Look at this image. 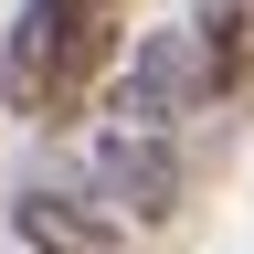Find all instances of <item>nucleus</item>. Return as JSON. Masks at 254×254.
<instances>
[{
    "label": "nucleus",
    "instance_id": "39448f33",
    "mask_svg": "<svg viewBox=\"0 0 254 254\" xmlns=\"http://www.w3.org/2000/svg\"><path fill=\"white\" fill-rule=\"evenodd\" d=\"M190 32H201V53H212V74H222V95H233V74H244V53H254V0H201V11H190Z\"/></svg>",
    "mask_w": 254,
    "mask_h": 254
},
{
    "label": "nucleus",
    "instance_id": "7ed1b4c3",
    "mask_svg": "<svg viewBox=\"0 0 254 254\" xmlns=\"http://www.w3.org/2000/svg\"><path fill=\"white\" fill-rule=\"evenodd\" d=\"M85 201L106 212L117 233H159V222H180V201H190L180 138H159V127H106V138L85 148Z\"/></svg>",
    "mask_w": 254,
    "mask_h": 254
},
{
    "label": "nucleus",
    "instance_id": "f257e3e1",
    "mask_svg": "<svg viewBox=\"0 0 254 254\" xmlns=\"http://www.w3.org/2000/svg\"><path fill=\"white\" fill-rule=\"evenodd\" d=\"M117 64V0H21L0 32V106L64 127Z\"/></svg>",
    "mask_w": 254,
    "mask_h": 254
},
{
    "label": "nucleus",
    "instance_id": "20e7f679",
    "mask_svg": "<svg viewBox=\"0 0 254 254\" xmlns=\"http://www.w3.org/2000/svg\"><path fill=\"white\" fill-rule=\"evenodd\" d=\"M11 233H21V254H106V244H117V222L95 212L85 190H64V180H21Z\"/></svg>",
    "mask_w": 254,
    "mask_h": 254
},
{
    "label": "nucleus",
    "instance_id": "f03ea898",
    "mask_svg": "<svg viewBox=\"0 0 254 254\" xmlns=\"http://www.w3.org/2000/svg\"><path fill=\"white\" fill-rule=\"evenodd\" d=\"M222 106V74L201 53V32L190 21H159L127 43V64H106V127H159V138H180L190 117Z\"/></svg>",
    "mask_w": 254,
    "mask_h": 254
}]
</instances>
